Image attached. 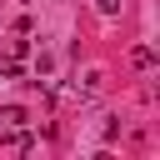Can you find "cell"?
<instances>
[{"label": "cell", "mask_w": 160, "mask_h": 160, "mask_svg": "<svg viewBox=\"0 0 160 160\" xmlns=\"http://www.w3.org/2000/svg\"><path fill=\"white\" fill-rule=\"evenodd\" d=\"M100 5V15H120V0H95Z\"/></svg>", "instance_id": "3"}, {"label": "cell", "mask_w": 160, "mask_h": 160, "mask_svg": "<svg viewBox=\"0 0 160 160\" xmlns=\"http://www.w3.org/2000/svg\"><path fill=\"white\" fill-rule=\"evenodd\" d=\"M15 125H25V110L20 105H0V130H15Z\"/></svg>", "instance_id": "1"}, {"label": "cell", "mask_w": 160, "mask_h": 160, "mask_svg": "<svg viewBox=\"0 0 160 160\" xmlns=\"http://www.w3.org/2000/svg\"><path fill=\"white\" fill-rule=\"evenodd\" d=\"M130 65H135V70H150V65H155V50H150V45H135V50H130Z\"/></svg>", "instance_id": "2"}]
</instances>
